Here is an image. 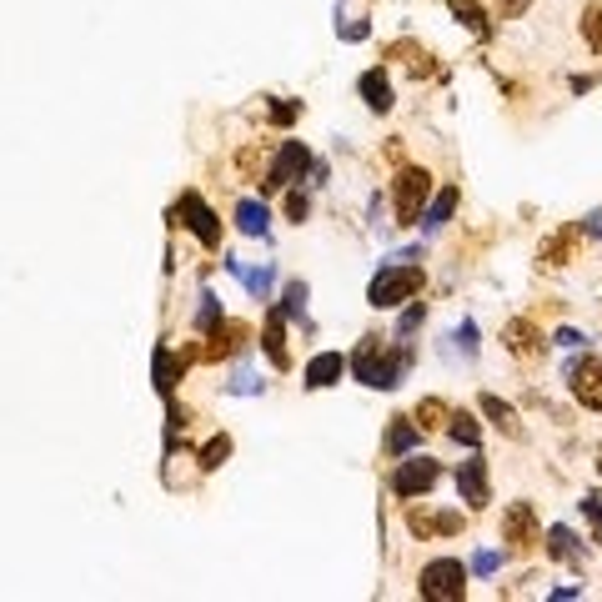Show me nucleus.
I'll return each instance as SVG.
<instances>
[{"instance_id":"39448f33","label":"nucleus","mask_w":602,"mask_h":602,"mask_svg":"<svg viewBox=\"0 0 602 602\" xmlns=\"http://www.w3.org/2000/svg\"><path fill=\"white\" fill-rule=\"evenodd\" d=\"M312 171V151H307V141H281V151H276V161L266 166V181H261V191H286V186H296L301 176Z\"/></svg>"},{"instance_id":"a878e982","label":"nucleus","mask_w":602,"mask_h":602,"mask_svg":"<svg viewBox=\"0 0 602 602\" xmlns=\"http://www.w3.org/2000/svg\"><path fill=\"white\" fill-rule=\"evenodd\" d=\"M447 412H452V407H447L442 397H422V402H417V412H412V422H417L422 432H432V427H442V422H447Z\"/></svg>"},{"instance_id":"72a5a7b5","label":"nucleus","mask_w":602,"mask_h":602,"mask_svg":"<svg viewBox=\"0 0 602 602\" xmlns=\"http://www.w3.org/2000/svg\"><path fill=\"white\" fill-rule=\"evenodd\" d=\"M422 317H427V307H422V301H417V307H407V312L397 317V337H412V332L422 327Z\"/></svg>"},{"instance_id":"6e6552de","label":"nucleus","mask_w":602,"mask_h":602,"mask_svg":"<svg viewBox=\"0 0 602 602\" xmlns=\"http://www.w3.org/2000/svg\"><path fill=\"white\" fill-rule=\"evenodd\" d=\"M567 387H572V397H577L587 412H602V362H597V357L567 362Z\"/></svg>"},{"instance_id":"cd10ccee","label":"nucleus","mask_w":602,"mask_h":602,"mask_svg":"<svg viewBox=\"0 0 602 602\" xmlns=\"http://www.w3.org/2000/svg\"><path fill=\"white\" fill-rule=\"evenodd\" d=\"M226 457H231V437H226V432H221V437H211V442H206V447L196 452V462H201V472H216V467H221Z\"/></svg>"},{"instance_id":"f704fd0d","label":"nucleus","mask_w":602,"mask_h":602,"mask_svg":"<svg viewBox=\"0 0 602 602\" xmlns=\"http://www.w3.org/2000/svg\"><path fill=\"white\" fill-rule=\"evenodd\" d=\"M296 116H301V101H276V106H271V121H276V126H291Z\"/></svg>"},{"instance_id":"7ed1b4c3","label":"nucleus","mask_w":602,"mask_h":602,"mask_svg":"<svg viewBox=\"0 0 602 602\" xmlns=\"http://www.w3.org/2000/svg\"><path fill=\"white\" fill-rule=\"evenodd\" d=\"M417 592L427 602H462L467 597V567L457 557H432L417 577Z\"/></svg>"},{"instance_id":"b1692460","label":"nucleus","mask_w":602,"mask_h":602,"mask_svg":"<svg viewBox=\"0 0 602 602\" xmlns=\"http://www.w3.org/2000/svg\"><path fill=\"white\" fill-rule=\"evenodd\" d=\"M482 412L492 417V427H502L507 437H522V422H517V412L502 402V397H482Z\"/></svg>"},{"instance_id":"5701e85b","label":"nucleus","mask_w":602,"mask_h":602,"mask_svg":"<svg viewBox=\"0 0 602 602\" xmlns=\"http://www.w3.org/2000/svg\"><path fill=\"white\" fill-rule=\"evenodd\" d=\"M307 296H312L307 281H286V291H281V317H286V322H301V317H307Z\"/></svg>"},{"instance_id":"1a4fd4ad","label":"nucleus","mask_w":602,"mask_h":602,"mask_svg":"<svg viewBox=\"0 0 602 602\" xmlns=\"http://www.w3.org/2000/svg\"><path fill=\"white\" fill-rule=\"evenodd\" d=\"M457 492L467 507H487L492 502V487H487V457L477 447H467V462L457 467Z\"/></svg>"},{"instance_id":"0eeeda50","label":"nucleus","mask_w":602,"mask_h":602,"mask_svg":"<svg viewBox=\"0 0 602 602\" xmlns=\"http://www.w3.org/2000/svg\"><path fill=\"white\" fill-rule=\"evenodd\" d=\"M176 216H181V226L206 246V251H216L221 246V221H216V211L196 196V191H181V206H176Z\"/></svg>"},{"instance_id":"e433bc0d","label":"nucleus","mask_w":602,"mask_h":602,"mask_svg":"<svg viewBox=\"0 0 602 602\" xmlns=\"http://www.w3.org/2000/svg\"><path fill=\"white\" fill-rule=\"evenodd\" d=\"M307 211H312V201L301 196V191H291V196H286V216H291V221H307Z\"/></svg>"},{"instance_id":"aec40b11","label":"nucleus","mask_w":602,"mask_h":602,"mask_svg":"<svg viewBox=\"0 0 602 602\" xmlns=\"http://www.w3.org/2000/svg\"><path fill=\"white\" fill-rule=\"evenodd\" d=\"M236 231H241V236H266V231H271V211H266V201H256V196L236 201Z\"/></svg>"},{"instance_id":"58836bf2","label":"nucleus","mask_w":602,"mask_h":602,"mask_svg":"<svg viewBox=\"0 0 602 602\" xmlns=\"http://www.w3.org/2000/svg\"><path fill=\"white\" fill-rule=\"evenodd\" d=\"M337 36H347V41H367V36H372V26H367V21H347V26L337 21Z\"/></svg>"},{"instance_id":"ddd939ff","label":"nucleus","mask_w":602,"mask_h":602,"mask_svg":"<svg viewBox=\"0 0 602 602\" xmlns=\"http://www.w3.org/2000/svg\"><path fill=\"white\" fill-rule=\"evenodd\" d=\"M357 96H362V101H367V111H377V116H387V111L397 106L392 81H387V71H382V66H372V71L357 81Z\"/></svg>"},{"instance_id":"9d476101","label":"nucleus","mask_w":602,"mask_h":602,"mask_svg":"<svg viewBox=\"0 0 602 602\" xmlns=\"http://www.w3.org/2000/svg\"><path fill=\"white\" fill-rule=\"evenodd\" d=\"M502 542H512V547H532L537 542V507L532 502H512L502 512Z\"/></svg>"},{"instance_id":"ea45409f","label":"nucleus","mask_w":602,"mask_h":602,"mask_svg":"<svg viewBox=\"0 0 602 602\" xmlns=\"http://www.w3.org/2000/svg\"><path fill=\"white\" fill-rule=\"evenodd\" d=\"M577 231H582V236H592V241H602V211H587V216L577 221Z\"/></svg>"},{"instance_id":"f257e3e1","label":"nucleus","mask_w":602,"mask_h":602,"mask_svg":"<svg viewBox=\"0 0 602 602\" xmlns=\"http://www.w3.org/2000/svg\"><path fill=\"white\" fill-rule=\"evenodd\" d=\"M407 367H412V347H407L402 337H397L392 352L382 347V337H362V347H357L352 362H347V372H352L362 387H372V392H392V387H402Z\"/></svg>"},{"instance_id":"bb28decb","label":"nucleus","mask_w":602,"mask_h":602,"mask_svg":"<svg viewBox=\"0 0 602 602\" xmlns=\"http://www.w3.org/2000/svg\"><path fill=\"white\" fill-rule=\"evenodd\" d=\"M452 16L472 31V36H492V26H487V16H482V6H472V0H452Z\"/></svg>"},{"instance_id":"f8f14e48","label":"nucleus","mask_w":602,"mask_h":602,"mask_svg":"<svg viewBox=\"0 0 602 602\" xmlns=\"http://www.w3.org/2000/svg\"><path fill=\"white\" fill-rule=\"evenodd\" d=\"M502 342H507V352H512L517 362H532V357L542 352V332H537L527 317H512V322L502 327Z\"/></svg>"},{"instance_id":"412c9836","label":"nucleus","mask_w":602,"mask_h":602,"mask_svg":"<svg viewBox=\"0 0 602 602\" xmlns=\"http://www.w3.org/2000/svg\"><path fill=\"white\" fill-rule=\"evenodd\" d=\"M577 236H582V231H577V221H572L567 231H557L552 241H542L537 261H542V266H552V271H557V266H567V256H572V241H577Z\"/></svg>"},{"instance_id":"4468645a","label":"nucleus","mask_w":602,"mask_h":602,"mask_svg":"<svg viewBox=\"0 0 602 602\" xmlns=\"http://www.w3.org/2000/svg\"><path fill=\"white\" fill-rule=\"evenodd\" d=\"M181 372H186V357H176V352H171V342H161V347H156V357H151V382H156V392H161V397H171V392H176V382H181Z\"/></svg>"},{"instance_id":"7c9ffc66","label":"nucleus","mask_w":602,"mask_h":602,"mask_svg":"<svg viewBox=\"0 0 602 602\" xmlns=\"http://www.w3.org/2000/svg\"><path fill=\"white\" fill-rule=\"evenodd\" d=\"M582 517H587V527L597 532V542H602V492H582Z\"/></svg>"},{"instance_id":"2eb2a0df","label":"nucleus","mask_w":602,"mask_h":602,"mask_svg":"<svg viewBox=\"0 0 602 602\" xmlns=\"http://www.w3.org/2000/svg\"><path fill=\"white\" fill-rule=\"evenodd\" d=\"M206 337H211V347L201 352L206 362H216V357H231V352H246V327H241V322H226V317H221V322H216Z\"/></svg>"},{"instance_id":"2f4dec72","label":"nucleus","mask_w":602,"mask_h":602,"mask_svg":"<svg viewBox=\"0 0 602 602\" xmlns=\"http://www.w3.org/2000/svg\"><path fill=\"white\" fill-rule=\"evenodd\" d=\"M497 567H502V552H497V547H477V552H472V572H477V577H492Z\"/></svg>"},{"instance_id":"c9c22d12","label":"nucleus","mask_w":602,"mask_h":602,"mask_svg":"<svg viewBox=\"0 0 602 602\" xmlns=\"http://www.w3.org/2000/svg\"><path fill=\"white\" fill-rule=\"evenodd\" d=\"M552 342H557V347H567V352H577V347H587L592 337H587V332H577V327H562Z\"/></svg>"},{"instance_id":"f03ea898","label":"nucleus","mask_w":602,"mask_h":602,"mask_svg":"<svg viewBox=\"0 0 602 602\" xmlns=\"http://www.w3.org/2000/svg\"><path fill=\"white\" fill-rule=\"evenodd\" d=\"M412 261H417L412 251L382 261V271H377L372 286H367V301H372L377 312H392V307H402V301H412V296L422 291V266H412Z\"/></svg>"},{"instance_id":"20e7f679","label":"nucleus","mask_w":602,"mask_h":602,"mask_svg":"<svg viewBox=\"0 0 602 602\" xmlns=\"http://www.w3.org/2000/svg\"><path fill=\"white\" fill-rule=\"evenodd\" d=\"M432 196V171L427 166H402L392 181V206H397V226H417L422 206Z\"/></svg>"},{"instance_id":"9b49d317","label":"nucleus","mask_w":602,"mask_h":602,"mask_svg":"<svg viewBox=\"0 0 602 602\" xmlns=\"http://www.w3.org/2000/svg\"><path fill=\"white\" fill-rule=\"evenodd\" d=\"M342 372H347V357H342V352H317V357L307 362V372H301V382H307L312 392H327V387L342 382Z\"/></svg>"},{"instance_id":"a19ab883","label":"nucleus","mask_w":602,"mask_h":602,"mask_svg":"<svg viewBox=\"0 0 602 602\" xmlns=\"http://www.w3.org/2000/svg\"><path fill=\"white\" fill-rule=\"evenodd\" d=\"M527 11V0H502V21H517Z\"/></svg>"},{"instance_id":"f3484780","label":"nucleus","mask_w":602,"mask_h":602,"mask_svg":"<svg viewBox=\"0 0 602 602\" xmlns=\"http://www.w3.org/2000/svg\"><path fill=\"white\" fill-rule=\"evenodd\" d=\"M226 271L256 296V301H266L271 296V286H276V271L271 266H246V261H236V256H226Z\"/></svg>"},{"instance_id":"4c0bfd02","label":"nucleus","mask_w":602,"mask_h":602,"mask_svg":"<svg viewBox=\"0 0 602 602\" xmlns=\"http://www.w3.org/2000/svg\"><path fill=\"white\" fill-rule=\"evenodd\" d=\"M452 342H462V352H467V357H477V322H462Z\"/></svg>"},{"instance_id":"4be33fe9","label":"nucleus","mask_w":602,"mask_h":602,"mask_svg":"<svg viewBox=\"0 0 602 602\" xmlns=\"http://www.w3.org/2000/svg\"><path fill=\"white\" fill-rule=\"evenodd\" d=\"M447 437H452L457 447H477V442H482V427H477L472 412H447Z\"/></svg>"},{"instance_id":"dca6fc26","label":"nucleus","mask_w":602,"mask_h":602,"mask_svg":"<svg viewBox=\"0 0 602 602\" xmlns=\"http://www.w3.org/2000/svg\"><path fill=\"white\" fill-rule=\"evenodd\" d=\"M457 201H462V191H457V186H447V191H437V196H427V206H422V216H417V226H422V231H442V226L452 221V211H457Z\"/></svg>"},{"instance_id":"c85d7f7f","label":"nucleus","mask_w":602,"mask_h":602,"mask_svg":"<svg viewBox=\"0 0 602 602\" xmlns=\"http://www.w3.org/2000/svg\"><path fill=\"white\" fill-rule=\"evenodd\" d=\"M582 41L592 51H602V0H587V11H582Z\"/></svg>"},{"instance_id":"c756f323","label":"nucleus","mask_w":602,"mask_h":602,"mask_svg":"<svg viewBox=\"0 0 602 602\" xmlns=\"http://www.w3.org/2000/svg\"><path fill=\"white\" fill-rule=\"evenodd\" d=\"M216 322H221V301H216L211 291H201V307H196V332L206 337V332H211Z\"/></svg>"},{"instance_id":"a211bd4d","label":"nucleus","mask_w":602,"mask_h":602,"mask_svg":"<svg viewBox=\"0 0 602 602\" xmlns=\"http://www.w3.org/2000/svg\"><path fill=\"white\" fill-rule=\"evenodd\" d=\"M261 347H266V357H271V367H276V372H286V367H291V352H286V317H281V307L266 317Z\"/></svg>"},{"instance_id":"473e14b6","label":"nucleus","mask_w":602,"mask_h":602,"mask_svg":"<svg viewBox=\"0 0 602 602\" xmlns=\"http://www.w3.org/2000/svg\"><path fill=\"white\" fill-rule=\"evenodd\" d=\"M226 392H231V397H256V392H261V382H256V377H251V372L241 367V372H236V377L226 382Z\"/></svg>"},{"instance_id":"423d86ee","label":"nucleus","mask_w":602,"mask_h":602,"mask_svg":"<svg viewBox=\"0 0 602 602\" xmlns=\"http://www.w3.org/2000/svg\"><path fill=\"white\" fill-rule=\"evenodd\" d=\"M437 482H442V467L432 457H422V452H407L397 462V472H392V492L397 497H427Z\"/></svg>"},{"instance_id":"79ce46f5","label":"nucleus","mask_w":602,"mask_h":602,"mask_svg":"<svg viewBox=\"0 0 602 602\" xmlns=\"http://www.w3.org/2000/svg\"><path fill=\"white\" fill-rule=\"evenodd\" d=\"M597 472H602V452H597Z\"/></svg>"},{"instance_id":"6ab92c4d","label":"nucleus","mask_w":602,"mask_h":602,"mask_svg":"<svg viewBox=\"0 0 602 602\" xmlns=\"http://www.w3.org/2000/svg\"><path fill=\"white\" fill-rule=\"evenodd\" d=\"M417 447H422V427H417L412 417H392V432H387L382 452H387V457H407V452H417Z\"/></svg>"},{"instance_id":"393cba45","label":"nucleus","mask_w":602,"mask_h":602,"mask_svg":"<svg viewBox=\"0 0 602 602\" xmlns=\"http://www.w3.org/2000/svg\"><path fill=\"white\" fill-rule=\"evenodd\" d=\"M547 557H557V562H577V537H572V527H547Z\"/></svg>"}]
</instances>
